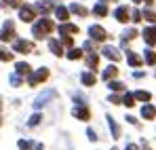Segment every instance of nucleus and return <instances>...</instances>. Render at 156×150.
I'll list each match as a JSON object with an SVG mask.
<instances>
[{
  "instance_id": "f257e3e1",
  "label": "nucleus",
  "mask_w": 156,
  "mask_h": 150,
  "mask_svg": "<svg viewBox=\"0 0 156 150\" xmlns=\"http://www.w3.org/2000/svg\"><path fill=\"white\" fill-rule=\"evenodd\" d=\"M53 32V21L51 19H47V17H42V19H38L34 27H32V34H34V38L36 40H42L47 34H51Z\"/></svg>"
},
{
  "instance_id": "f03ea898",
  "label": "nucleus",
  "mask_w": 156,
  "mask_h": 150,
  "mask_svg": "<svg viewBox=\"0 0 156 150\" xmlns=\"http://www.w3.org/2000/svg\"><path fill=\"white\" fill-rule=\"evenodd\" d=\"M49 78V70L47 68H38L34 74L30 76V85H38V82H42V80H47Z\"/></svg>"
},
{
  "instance_id": "7ed1b4c3",
  "label": "nucleus",
  "mask_w": 156,
  "mask_h": 150,
  "mask_svg": "<svg viewBox=\"0 0 156 150\" xmlns=\"http://www.w3.org/2000/svg\"><path fill=\"white\" fill-rule=\"evenodd\" d=\"M89 34H91L93 40H105V36H108L101 25H91V27H89Z\"/></svg>"
},
{
  "instance_id": "20e7f679",
  "label": "nucleus",
  "mask_w": 156,
  "mask_h": 150,
  "mask_svg": "<svg viewBox=\"0 0 156 150\" xmlns=\"http://www.w3.org/2000/svg\"><path fill=\"white\" fill-rule=\"evenodd\" d=\"M13 49L17 51V53H32V49H34V45H32L30 40H15Z\"/></svg>"
},
{
  "instance_id": "39448f33",
  "label": "nucleus",
  "mask_w": 156,
  "mask_h": 150,
  "mask_svg": "<svg viewBox=\"0 0 156 150\" xmlns=\"http://www.w3.org/2000/svg\"><path fill=\"white\" fill-rule=\"evenodd\" d=\"M101 53H104L108 59H112V61H118V59H120V53H118V49H116V47H112V45H105L104 49H101Z\"/></svg>"
},
{
  "instance_id": "423d86ee",
  "label": "nucleus",
  "mask_w": 156,
  "mask_h": 150,
  "mask_svg": "<svg viewBox=\"0 0 156 150\" xmlns=\"http://www.w3.org/2000/svg\"><path fill=\"white\" fill-rule=\"evenodd\" d=\"M129 15H131V11L127 6H118V9L114 11V17H116L120 24H127V21H129Z\"/></svg>"
},
{
  "instance_id": "0eeeda50",
  "label": "nucleus",
  "mask_w": 156,
  "mask_h": 150,
  "mask_svg": "<svg viewBox=\"0 0 156 150\" xmlns=\"http://www.w3.org/2000/svg\"><path fill=\"white\" fill-rule=\"evenodd\" d=\"M13 38H15V27H13L11 21H6L2 25V40L6 42V40H13Z\"/></svg>"
},
{
  "instance_id": "6e6552de",
  "label": "nucleus",
  "mask_w": 156,
  "mask_h": 150,
  "mask_svg": "<svg viewBox=\"0 0 156 150\" xmlns=\"http://www.w3.org/2000/svg\"><path fill=\"white\" fill-rule=\"evenodd\" d=\"M55 97V91H44L42 95H38L36 97V101H34V108H40V106H44L49 100H53Z\"/></svg>"
},
{
  "instance_id": "1a4fd4ad",
  "label": "nucleus",
  "mask_w": 156,
  "mask_h": 150,
  "mask_svg": "<svg viewBox=\"0 0 156 150\" xmlns=\"http://www.w3.org/2000/svg\"><path fill=\"white\" fill-rule=\"evenodd\" d=\"M19 17H21V21L30 24V21L34 19V9H32V6H21V9H19Z\"/></svg>"
},
{
  "instance_id": "9d476101",
  "label": "nucleus",
  "mask_w": 156,
  "mask_h": 150,
  "mask_svg": "<svg viewBox=\"0 0 156 150\" xmlns=\"http://www.w3.org/2000/svg\"><path fill=\"white\" fill-rule=\"evenodd\" d=\"M59 34H66V36H72V34H78V27L74 24H63L59 25Z\"/></svg>"
},
{
  "instance_id": "9b49d317",
  "label": "nucleus",
  "mask_w": 156,
  "mask_h": 150,
  "mask_svg": "<svg viewBox=\"0 0 156 150\" xmlns=\"http://www.w3.org/2000/svg\"><path fill=\"white\" fill-rule=\"evenodd\" d=\"M141 116H144V119H154L156 116V108L150 106V104H144V106H141Z\"/></svg>"
},
{
  "instance_id": "f8f14e48",
  "label": "nucleus",
  "mask_w": 156,
  "mask_h": 150,
  "mask_svg": "<svg viewBox=\"0 0 156 150\" xmlns=\"http://www.w3.org/2000/svg\"><path fill=\"white\" fill-rule=\"evenodd\" d=\"M70 11H72L74 15H78V17H87V15H89V11H87L82 4H76V2H74V4H70Z\"/></svg>"
},
{
  "instance_id": "ddd939ff",
  "label": "nucleus",
  "mask_w": 156,
  "mask_h": 150,
  "mask_svg": "<svg viewBox=\"0 0 156 150\" xmlns=\"http://www.w3.org/2000/svg\"><path fill=\"white\" fill-rule=\"evenodd\" d=\"M108 127H110V131H112V137H120V127H118V123H116L112 116H108Z\"/></svg>"
},
{
  "instance_id": "4468645a",
  "label": "nucleus",
  "mask_w": 156,
  "mask_h": 150,
  "mask_svg": "<svg viewBox=\"0 0 156 150\" xmlns=\"http://www.w3.org/2000/svg\"><path fill=\"white\" fill-rule=\"evenodd\" d=\"M144 38H146L148 45H154V42H156V27H148V30H144Z\"/></svg>"
},
{
  "instance_id": "2eb2a0df",
  "label": "nucleus",
  "mask_w": 156,
  "mask_h": 150,
  "mask_svg": "<svg viewBox=\"0 0 156 150\" xmlns=\"http://www.w3.org/2000/svg\"><path fill=\"white\" fill-rule=\"evenodd\" d=\"M74 116L80 119V121H89V116H91V114H89V110H87L84 106H80V108H74Z\"/></svg>"
},
{
  "instance_id": "dca6fc26",
  "label": "nucleus",
  "mask_w": 156,
  "mask_h": 150,
  "mask_svg": "<svg viewBox=\"0 0 156 150\" xmlns=\"http://www.w3.org/2000/svg\"><path fill=\"white\" fill-rule=\"evenodd\" d=\"M49 49L55 53V55H63V45L59 40H49Z\"/></svg>"
},
{
  "instance_id": "f3484780",
  "label": "nucleus",
  "mask_w": 156,
  "mask_h": 150,
  "mask_svg": "<svg viewBox=\"0 0 156 150\" xmlns=\"http://www.w3.org/2000/svg\"><path fill=\"white\" fill-rule=\"evenodd\" d=\"M15 72H17L19 76H27L30 74V66H27L26 61H19V64L15 66Z\"/></svg>"
},
{
  "instance_id": "a211bd4d",
  "label": "nucleus",
  "mask_w": 156,
  "mask_h": 150,
  "mask_svg": "<svg viewBox=\"0 0 156 150\" xmlns=\"http://www.w3.org/2000/svg\"><path fill=\"white\" fill-rule=\"evenodd\" d=\"M80 80H82L87 87H93V85H95V74H93V72H84V74L80 76Z\"/></svg>"
},
{
  "instance_id": "6ab92c4d",
  "label": "nucleus",
  "mask_w": 156,
  "mask_h": 150,
  "mask_svg": "<svg viewBox=\"0 0 156 150\" xmlns=\"http://www.w3.org/2000/svg\"><path fill=\"white\" fill-rule=\"evenodd\" d=\"M55 15H57V19H59V21H66V19H68V9L59 4V6L55 9Z\"/></svg>"
},
{
  "instance_id": "aec40b11",
  "label": "nucleus",
  "mask_w": 156,
  "mask_h": 150,
  "mask_svg": "<svg viewBox=\"0 0 156 150\" xmlns=\"http://www.w3.org/2000/svg\"><path fill=\"white\" fill-rule=\"evenodd\" d=\"M116 74H118V68H114V66H108V68L104 70V74H101V76H104L105 80H110V78H114Z\"/></svg>"
},
{
  "instance_id": "412c9836",
  "label": "nucleus",
  "mask_w": 156,
  "mask_h": 150,
  "mask_svg": "<svg viewBox=\"0 0 156 150\" xmlns=\"http://www.w3.org/2000/svg\"><path fill=\"white\" fill-rule=\"evenodd\" d=\"M93 13H95L97 17H105V15H108V9H105V4H95V6H93Z\"/></svg>"
},
{
  "instance_id": "4be33fe9",
  "label": "nucleus",
  "mask_w": 156,
  "mask_h": 150,
  "mask_svg": "<svg viewBox=\"0 0 156 150\" xmlns=\"http://www.w3.org/2000/svg\"><path fill=\"white\" fill-rule=\"evenodd\" d=\"M135 36H137V30H135V27H129V30H125V32H122V42H127V40L135 38Z\"/></svg>"
},
{
  "instance_id": "5701e85b",
  "label": "nucleus",
  "mask_w": 156,
  "mask_h": 150,
  "mask_svg": "<svg viewBox=\"0 0 156 150\" xmlns=\"http://www.w3.org/2000/svg\"><path fill=\"white\" fill-rule=\"evenodd\" d=\"M97 61H99V57H97L95 53H89V57H87V66H89L91 70H95V66H97Z\"/></svg>"
},
{
  "instance_id": "b1692460",
  "label": "nucleus",
  "mask_w": 156,
  "mask_h": 150,
  "mask_svg": "<svg viewBox=\"0 0 156 150\" xmlns=\"http://www.w3.org/2000/svg\"><path fill=\"white\" fill-rule=\"evenodd\" d=\"M127 57H129V64L133 66V68H137V66H141V57H139V55H135V53H129Z\"/></svg>"
},
{
  "instance_id": "393cba45",
  "label": "nucleus",
  "mask_w": 156,
  "mask_h": 150,
  "mask_svg": "<svg viewBox=\"0 0 156 150\" xmlns=\"http://www.w3.org/2000/svg\"><path fill=\"white\" fill-rule=\"evenodd\" d=\"M49 6H51L49 0H47V2H38V4H36V11L42 13V15H47V13H49Z\"/></svg>"
},
{
  "instance_id": "a878e982",
  "label": "nucleus",
  "mask_w": 156,
  "mask_h": 150,
  "mask_svg": "<svg viewBox=\"0 0 156 150\" xmlns=\"http://www.w3.org/2000/svg\"><path fill=\"white\" fill-rule=\"evenodd\" d=\"M144 19H148L150 24H156V13L150 9H144Z\"/></svg>"
},
{
  "instance_id": "bb28decb",
  "label": "nucleus",
  "mask_w": 156,
  "mask_h": 150,
  "mask_svg": "<svg viewBox=\"0 0 156 150\" xmlns=\"http://www.w3.org/2000/svg\"><path fill=\"white\" fill-rule=\"evenodd\" d=\"M146 64H150V66H154V64H156V53H154V51H150V49L146 51Z\"/></svg>"
},
{
  "instance_id": "cd10ccee",
  "label": "nucleus",
  "mask_w": 156,
  "mask_h": 150,
  "mask_svg": "<svg viewBox=\"0 0 156 150\" xmlns=\"http://www.w3.org/2000/svg\"><path fill=\"white\" fill-rule=\"evenodd\" d=\"M108 87H110L112 91H122V89H125V85H122V82H118V80H110V85H108Z\"/></svg>"
},
{
  "instance_id": "c85d7f7f",
  "label": "nucleus",
  "mask_w": 156,
  "mask_h": 150,
  "mask_svg": "<svg viewBox=\"0 0 156 150\" xmlns=\"http://www.w3.org/2000/svg\"><path fill=\"white\" fill-rule=\"evenodd\" d=\"M80 57H82V51L80 49H72L68 53V59H72V61H74V59H80Z\"/></svg>"
},
{
  "instance_id": "c756f323",
  "label": "nucleus",
  "mask_w": 156,
  "mask_h": 150,
  "mask_svg": "<svg viewBox=\"0 0 156 150\" xmlns=\"http://www.w3.org/2000/svg\"><path fill=\"white\" fill-rule=\"evenodd\" d=\"M135 100L148 101V100H150V93H148V91H137V93H135Z\"/></svg>"
},
{
  "instance_id": "7c9ffc66",
  "label": "nucleus",
  "mask_w": 156,
  "mask_h": 150,
  "mask_svg": "<svg viewBox=\"0 0 156 150\" xmlns=\"http://www.w3.org/2000/svg\"><path fill=\"white\" fill-rule=\"evenodd\" d=\"M9 80H11V85H13V87H19V85H21V76L17 74V72H15V74H11Z\"/></svg>"
},
{
  "instance_id": "2f4dec72",
  "label": "nucleus",
  "mask_w": 156,
  "mask_h": 150,
  "mask_svg": "<svg viewBox=\"0 0 156 150\" xmlns=\"http://www.w3.org/2000/svg\"><path fill=\"white\" fill-rule=\"evenodd\" d=\"M122 104H127V106H133L135 104V95H131V93H125V97H122Z\"/></svg>"
},
{
  "instance_id": "473e14b6",
  "label": "nucleus",
  "mask_w": 156,
  "mask_h": 150,
  "mask_svg": "<svg viewBox=\"0 0 156 150\" xmlns=\"http://www.w3.org/2000/svg\"><path fill=\"white\" fill-rule=\"evenodd\" d=\"M141 17H144V13H141V11H137V9H133V11H131V19H133V21H141Z\"/></svg>"
},
{
  "instance_id": "72a5a7b5",
  "label": "nucleus",
  "mask_w": 156,
  "mask_h": 150,
  "mask_svg": "<svg viewBox=\"0 0 156 150\" xmlns=\"http://www.w3.org/2000/svg\"><path fill=\"white\" fill-rule=\"evenodd\" d=\"M19 148H21V150H30V148H32V142H27V140H19Z\"/></svg>"
},
{
  "instance_id": "f704fd0d",
  "label": "nucleus",
  "mask_w": 156,
  "mask_h": 150,
  "mask_svg": "<svg viewBox=\"0 0 156 150\" xmlns=\"http://www.w3.org/2000/svg\"><path fill=\"white\" fill-rule=\"evenodd\" d=\"M40 119H42L40 114H34V116L30 119V125H32V127H34V125H38V123H40Z\"/></svg>"
},
{
  "instance_id": "c9c22d12",
  "label": "nucleus",
  "mask_w": 156,
  "mask_h": 150,
  "mask_svg": "<svg viewBox=\"0 0 156 150\" xmlns=\"http://www.w3.org/2000/svg\"><path fill=\"white\" fill-rule=\"evenodd\" d=\"M84 51H89V53H93V51H95V47H93V42H91V40H87V42H84Z\"/></svg>"
},
{
  "instance_id": "e433bc0d",
  "label": "nucleus",
  "mask_w": 156,
  "mask_h": 150,
  "mask_svg": "<svg viewBox=\"0 0 156 150\" xmlns=\"http://www.w3.org/2000/svg\"><path fill=\"white\" fill-rule=\"evenodd\" d=\"M87 135H89V140H93V142L97 140V135H95V131H93V129H89V131H87Z\"/></svg>"
},
{
  "instance_id": "4c0bfd02",
  "label": "nucleus",
  "mask_w": 156,
  "mask_h": 150,
  "mask_svg": "<svg viewBox=\"0 0 156 150\" xmlns=\"http://www.w3.org/2000/svg\"><path fill=\"white\" fill-rule=\"evenodd\" d=\"M110 101H112V104H120V97H118V95H110Z\"/></svg>"
},
{
  "instance_id": "58836bf2",
  "label": "nucleus",
  "mask_w": 156,
  "mask_h": 150,
  "mask_svg": "<svg viewBox=\"0 0 156 150\" xmlns=\"http://www.w3.org/2000/svg\"><path fill=\"white\" fill-rule=\"evenodd\" d=\"M2 61H11V53H6V51H2Z\"/></svg>"
},
{
  "instance_id": "ea45409f",
  "label": "nucleus",
  "mask_w": 156,
  "mask_h": 150,
  "mask_svg": "<svg viewBox=\"0 0 156 150\" xmlns=\"http://www.w3.org/2000/svg\"><path fill=\"white\" fill-rule=\"evenodd\" d=\"M63 45H68V47H70V45H72V36H66V38H63Z\"/></svg>"
},
{
  "instance_id": "a19ab883",
  "label": "nucleus",
  "mask_w": 156,
  "mask_h": 150,
  "mask_svg": "<svg viewBox=\"0 0 156 150\" xmlns=\"http://www.w3.org/2000/svg\"><path fill=\"white\" fill-rule=\"evenodd\" d=\"M125 150H139V148H137L135 144H129V146H127V148H125Z\"/></svg>"
},
{
  "instance_id": "79ce46f5",
  "label": "nucleus",
  "mask_w": 156,
  "mask_h": 150,
  "mask_svg": "<svg viewBox=\"0 0 156 150\" xmlns=\"http://www.w3.org/2000/svg\"><path fill=\"white\" fill-rule=\"evenodd\" d=\"M133 2H135V4H139V2H144V0H133Z\"/></svg>"
},
{
  "instance_id": "37998d69",
  "label": "nucleus",
  "mask_w": 156,
  "mask_h": 150,
  "mask_svg": "<svg viewBox=\"0 0 156 150\" xmlns=\"http://www.w3.org/2000/svg\"><path fill=\"white\" fill-rule=\"evenodd\" d=\"M104 2H108V0H104ZM110 2H112V0H110Z\"/></svg>"
},
{
  "instance_id": "c03bdc74",
  "label": "nucleus",
  "mask_w": 156,
  "mask_h": 150,
  "mask_svg": "<svg viewBox=\"0 0 156 150\" xmlns=\"http://www.w3.org/2000/svg\"><path fill=\"white\" fill-rule=\"evenodd\" d=\"M112 150H116V148H112Z\"/></svg>"
},
{
  "instance_id": "a18cd8bd",
  "label": "nucleus",
  "mask_w": 156,
  "mask_h": 150,
  "mask_svg": "<svg viewBox=\"0 0 156 150\" xmlns=\"http://www.w3.org/2000/svg\"><path fill=\"white\" fill-rule=\"evenodd\" d=\"M40 150H42V148H40Z\"/></svg>"
}]
</instances>
